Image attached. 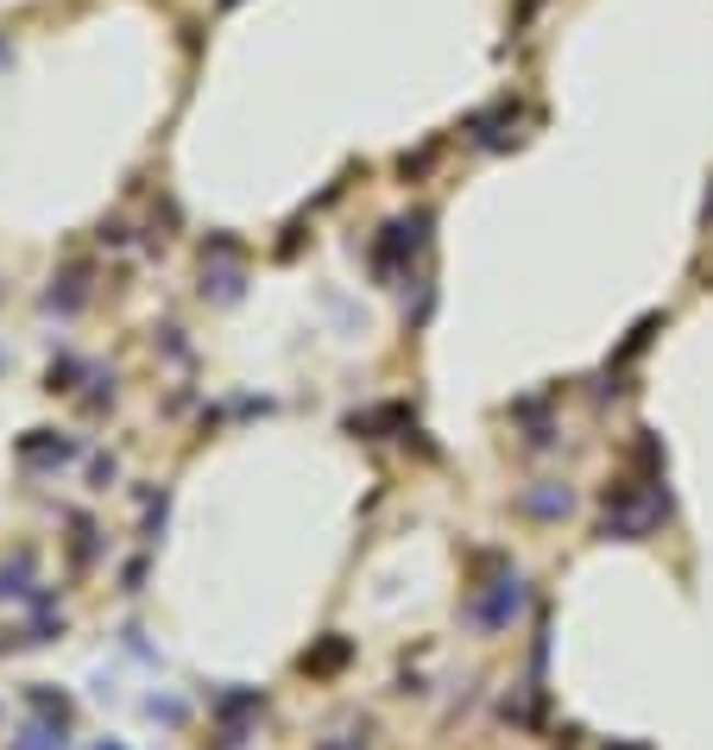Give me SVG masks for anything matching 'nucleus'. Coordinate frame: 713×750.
I'll return each instance as SVG.
<instances>
[{
  "label": "nucleus",
  "instance_id": "nucleus-1",
  "mask_svg": "<svg viewBox=\"0 0 713 750\" xmlns=\"http://www.w3.org/2000/svg\"><path fill=\"white\" fill-rule=\"evenodd\" d=\"M222 7H240V0H222Z\"/></svg>",
  "mask_w": 713,
  "mask_h": 750
}]
</instances>
